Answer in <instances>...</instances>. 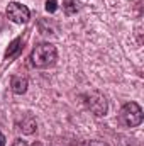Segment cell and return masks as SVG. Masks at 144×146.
Segmentation results:
<instances>
[{
	"mask_svg": "<svg viewBox=\"0 0 144 146\" xmlns=\"http://www.w3.org/2000/svg\"><path fill=\"white\" fill-rule=\"evenodd\" d=\"M56 60H58V51L49 42H42L36 46L31 53V63L36 68H49L56 63Z\"/></svg>",
	"mask_w": 144,
	"mask_h": 146,
	"instance_id": "6da1fadb",
	"label": "cell"
},
{
	"mask_svg": "<svg viewBox=\"0 0 144 146\" xmlns=\"http://www.w3.org/2000/svg\"><path fill=\"white\" fill-rule=\"evenodd\" d=\"M120 122L126 127H137L143 122V109L137 102H127L119 114Z\"/></svg>",
	"mask_w": 144,
	"mask_h": 146,
	"instance_id": "7a4b0ae2",
	"label": "cell"
},
{
	"mask_svg": "<svg viewBox=\"0 0 144 146\" xmlns=\"http://www.w3.org/2000/svg\"><path fill=\"white\" fill-rule=\"evenodd\" d=\"M83 99H85L87 107L92 110L97 117H102V115L107 114L108 104H107V99H105L104 94H100V92H97V90H92V92L85 94Z\"/></svg>",
	"mask_w": 144,
	"mask_h": 146,
	"instance_id": "3957f363",
	"label": "cell"
},
{
	"mask_svg": "<svg viewBox=\"0 0 144 146\" xmlns=\"http://www.w3.org/2000/svg\"><path fill=\"white\" fill-rule=\"evenodd\" d=\"M7 17L15 24H26L31 19V12L26 5L19 2H10L7 5Z\"/></svg>",
	"mask_w": 144,
	"mask_h": 146,
	"instance_id": "277c9868",
	"label": "cell"
},
{
	"mask_svg": "<svg viewBox=\"0 0 144 146\" xmlns=\"http://www.w3.org/2000/svg\"><path fill=\"white\" fill-rule=\"evenodd\" d=\"M10 88L15 95H22L27 92V78L26 76H14L10 80Z\"/></svg>",
	"mask_w": 144,
	"mask_h": 146,
	"instance_id": "5b68a950",
	"label": "cell"
},
{
	"mask_svg": "<svg viewBox=\"0 0 144 146\" xmlns=\"http://www.w3.org/2000/svg\"><path fill=\"white\" fill-rule=\"evenodd\" d=\"M19 129L24 133V134H32L37 129V122L32 115H26L20 122H19Z\"/></svg>",
	"mask_w": 144,
	"mask_h": 146,
	"instance_id": "8992f818",
	"label": "cell"
},
{
	"mask_svg": "<svg viewBox=\"0 0 144 146\" xmlns=\"http://www.w3.org/2000/svg\"><path fill=\"white\" fill-rule=\"evenodd\" d=\"M20 44H22V39L20 37H17V39H14L12 42H10V46H9V49L5 51V58H10V56H14L19 49H20Z\"/></svg>",
	"mask_w": 144,
	"mask_h": 146,
	"instance_id": "52a82bcc",
	"label": "cell"
},
{
	"mask_svg": "<svg viewBox=\"0 0 144 146\" xmlns=\"http://www.w3.org/2000/svg\"><path fill=\"white\" fill-rule=\"evenodd\" d=\"M63 9H65V14H66V15H73L80 7H78V2H76V0H65Z\"/></svg>",
	"mask_w": 144,
	"mask_h": 146,
	"instance_id": "ba28073f",
	"label": "cell"
},
{
	"mask_svg": "<svg viewBox=\"0 0 144 146\" xmlns=\"http://www.w3.org/2000/svg\"><path fill=\"white\" fill-rule=\"evenodd\" d=\"M56 9H58V2L56 0H48L46 2V12L53 14V12H56Z\"/></svg>",
	"mask_w": 144,
	"mask_h": 146,
	"instance_id": "9c48e42d",
	"label": "cell"
},
{
	"mask_svg": "<svg viewBox=\"0 0 144 146\" xmlns=\"http://www.w3.org/2000/svg\"><path fill=\"white\" fill-rule=\"evenodd\" d=\"M87 146H108V145H105L104 141H90V143H87Z\"/></svg>",
	"mask_w": 144,
	"mask_h": 146,
	"instance_id": "30bf717a",
	"label": "cell"
},
{
	"mask_svg": "<svg viewBox=\"0 0 144 146\" xmlns=\"http://www.w3.org/2000/svg\"><path fill=\"white\" fill-rule=\"evenodd\" d=\"M12 146H27V145H26L24 141H20V139H17V141H15V143H14Z\"/></svg>",
	"mask_w": 144,
	"mask_h": 146,
	"instance_id": "8fae6325",
	"label": "cell"
},
{
	"mask_svg": "<svg viewBox=\"0 0 144 146\" xmlns=\"http://www.w3.org/2000/svg\"><path fill=\"white\" fill-rule=\"evenodd\" d=\"M0 146H5V136L0 134Z\"/></svg>",
	"mask_w": 144,
	"mask_h": 146,
	"instance_id": "7c38bea8",
	"label": "cell"
},
{
	"mask_svg": "<svg viewBox=\"0 0 144 146\" xmlns=\"http://www.w3.org/2000/svg\"><path fill=\"white\" fill-rule=\"evenodd\" d=\"M75 146H87V143H80V145H75Z\"/></svg>",
	"mask_w": 144,
	"mask_h": 146,
	"instance_id": "4fadbf2b",
	"label": "cell"
}]
</instances>
